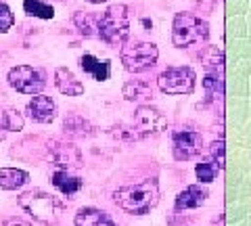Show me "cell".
<instances>
[{
  "instance_id": "6da1fadb",
  "label": "cell",
  "mask_w": 251,
  "mask_h": 226,
  "mask_svg": "<svg viewBox=\"0 0 251 226\" xmlns=\"http://www.w3.org/2000/svg\"><path fill=\"white\" fill-rule=\"evenodd\" d=\"M113 203L126 214L145 216L159 203V184L155 178H147L143 182L122 186L113 191Z\"/></svg>"
},
{
  "instance_id": "2e32d148",
  "label": "cell",
  "mask_w": 251,
  "mask_h": 226,
  "mask_svg": "<svg viewBox=\"0 0 251 226\" xmlns=\"http://www.w3.org/2000/svg\"><path fill=\"white\" fill-rule=\"evenodd\" d=\"M50 182L54 184V189H57L61 195H65L69 199H74V195L80 193L82 186H84L82 178L72 176L69 172H65V170H57V172L50 176Z\"/></svg>"
},
{
  "instance_id": "4316f807",
  "label": "cell",
  "mask_w": 251,
  "mask_h": 226,
  "mask_svg": "<svg viewBox=\"0 0 251 226\" xmlns=\"http://www.w3.org/2000/svg\"><path fill=\"white\" fill-rule=\"evenodd\" d=\"M211 157H214V163L218 170L224 168V140L218 138L211 143Z\"/></svg>"
},
{
  "instance_id": "277c9868",
  "label": "cell",
  "mask_w": 251,
  "mask_h": 226,
  "mask_svg": "<svg viewBox=\"0 0 251 226\" xmlns=\"http://www.w3.org/2000/svg\"><path fill=\"white\" fill-rule=\"evenodd\" d=\"M209 38V25L205 19L193 13H176L172 23V42L176 49H188L193 44H203Z\"/></svg>"
},
{
  "instance_id": "ffe728a7",
  "label": "cell",
  "mask_w": 251,
  "mask_h": 226,
  "mask_svg": "<svg viewBox=\"0 0 251 226\" xmlns=\"http://www.w3.org/2000/svg\"><path fill=\"white\" fill-rule=\"evenodd\" d=\"M203 67L207 69L209 74H222L224 69V52L220 46H205L199 54Z\"/></svg>"
},
{
  "instance_id": "4fadbf2b",
  "label": "cell",
  "mask_w": 251,
  "mask_h": 226,
  "mask_svg": "<svg viewBox=\"0 0 251 226\" xmlns=\"http://www.w3.org/2000/svg\"><path fill=\"white\" fill-rule=\"evenodd\" d=\"M54 86H57L61 95H67V97L84 95V84L67 67H57V72H54Z\"/></svg>"
},
{
  "instance_id": "3957f363",
  "label": "cell",
  "mask_w": 251,
  "mask_h": 226,
  "mask_svg": "<svg viewBox=\"0 0 251 226\" xmlns=\"http://www.w3.org/2000/svg\"><path fill=\"white\" fill-rule=\"evenodd\" d=\"M97 36L109 46H122L130 36V13L126 4H111L99 15Z\"/></svg>"
},
{
  "instance_id": "cb8c5ba5",
  "label": "cell",
  "mask_w": 251,
  "mask_h": 226,
  "mask_svg": "<svg viewBox=\"0 0 251 226\" xmlns=\"http://www.w3.org/2000/svg\"><path fill=\"white\" fill-rule=\"evenodd\" d=\"M203 88H205V99H207V103L220 99V97H222V92H224L222 74H207L205 80H203Z\"/></svg>"
},
{
  "instance_id": "f546056e",
  "label": "cell",
  "mask_w": 251,
  "mask_h": 226,
  "mask_svg": "<svg viewBox=\"0 0 251 226\" xmlns=\"http://www.w3.org/2000/svg\"><path fill=\"white\" fill-rule=\"evenodd\" d=\"M86 2H90V4H100V2H107V0H86Z\"/></svg>"
},
{
  "instance_id": "52a82bcc",
  "label": "cell",
  "mask_w": 251,
  "mask_h": 226,
  "mask_svg": "<svg viewBox=\"0 0 251 226\" xmlns=\"http://www.w3.org/2000/svg\"><path fill=\"white\" fill-rule=\"evenodd\" d=\"M166 128H168V118L159 109L151 105H138V109L134 111V122H132V130H134L136 138L161 134Z\"/></svg>"
},
{
  "instance_id": "d4e9b609",
  "label": "cell",
  "mask_w": 251,
  "mask_h": 226,
  "mask_svg": "<svg viewBox=\"0 0 251 226\" xmlns=\"http://www.w3.org/2000/svg\"><path fill=\"white\" fill-rule=\"evenodd\" d=\"M195 174H197L199 182L209 184V182H214V180H216L218 168H216V163H214V161H199L197 166H195Z\"/></svg>"
},
{
  "instance_id": "30bf717a",
  "label": "cell",
  "mask_w": 251,
  "mask_h": 226,
  "mask_svg": "<svg viewBox=\"0 0 251 226\" xmlns=\"http://www.w3.org/2000/svg\"><path fill=\"white\" fill-rule=\"evenodd\" d=\"M49 153L52 161L59 166V170H77L84 166L82 159V151L77 149L74 143H67V140H50L49 143Z\"/></svg>"
},
{
  "instance_id": "7a4b0ae2",
  "label": "cell",
  "mask_w": 251,
  "mask_h": 226,
  "mask_svg": "<svg viewBox=\"0 0 251 226\" xmlns=\"http://www.w3.org/2000/svg\"><path fill=\"white\" fill-rule=\"evenodd\" d=\"M17 203L25 214H29L38 224L42 226H57L61 220V214L65 209V203L61 199H57L54 195L40 191V189H31L21 193L17 197Z\"/></svg>"
},
{
  "instance_id": "603a6c76",
  "label": "cell",
  "mask_w": 251,
  "mask_h": 226,
  "mask_svg": "<svg viewBox=\"0 0 251 226\" xmlns=\"http://www.w3.org/2000/svg\"><path fill=\"white\" fill-rule=\"evenodd\" d=\"M23 11H25L29 17H38V19H52L54 11L49 2L44 0H23Z\"/></svg>"
},
{
  "instance_id": "7402d4cb",
  "label": "cell",
  "mask_w": 251,
  "mask_h": 226,
  "mask_svg": "<svg viewBox=\"0 0 251 226\" xmlns=\"http://www.w3.org/2000/svg\"><path fill=\"white\" fill-rule=\"evenodd\" d=\"M97 19H99V15H90V13H84V11L74 13V25L77 27V32L86 38L97 36Z\"/></svg>"
},
{
  "instance_id": "ac0fdd59",
  "label": "cell",
  "mask_w": 251,
  "mask_h": 226,
  "mask_svg": "<svg viewBox=\"0 0 251 226\" xmlns=\"http://www.w3.org/2000/svg\"><path fill=\"white\" fill-rule=\"evenodd\" d=\"M63 130H65L67 136H74V138H88L94 134V128L88 120H84L82 115L72 113L67 115L65 122H63Z\"/></svg>"
},
{
  "instance_id": "5bb4252c",
  "label": "cell",
  "mask_w": 251,
  "mask_h": 226,
  "mask_svg": "<svg viewBox=\"0 0 251 226\" xmlns=\"http://www.w3.org/2000/svg\"><path fill=\"white\" fill-rule=\"evenodd\" d=\"M74 224L75 226H117L111 216H109L107 212H103V209H97V207L77 209V214L74 218Z\"/></svg>"
},
{
  "instance_id": "9c48e42d",
  "label": "cell",
  "mask_w": 251,
  "mask_h": 226,
  "mask_svg": "<svg viewBox=\"0 0 251 226\" xmlns=\"http://www.w3.org/2000/svg\"><path fill=\"white\" fill-rule=\"evenodd\" d=\"M203 149V136L201 132L195 130H176L172 134V151H174V159L186 161L197 157Z\"/></svg>"
},
{
  "instance_id": "9a60e30c",
  "label": "cell",
  "mask_w": 251,
  "mask_h": 226,
  "mask_svg": "<svg viewBox=\"0 0 251 226\" xmlns=\"http://www.w3.org/2000/svg\"><path fill=\"white\" fill-rule=\"evenodd\" d=\"M122 95L126 100H132V103H138V105H149L153 97V86L145 80H132L124 86Z\"/></svg>"
},
{
  "instance_id": "d6986e66",
  "label": "cell",
  "mask_w": 251,
  "mask_h": 226,
  "mask_svg": "<svg viewBox=\"0 0 251 226\" xmlns=\"http://www.w3.org/2000/svg\"><path fill=\"white\" fill-rule=\"evenodd\" d=\"M29 180L25 170L17 168H0V189L2 191H17Z\"/></svg>"
},
{
  "instance_id": "44dd1931",
  "label": "cell",
  "mask_w": 251,
  "mask_h": 226,
  "mask_svg": "<svg viewBox=\"0 0 251 226\" xmlns=\"http://www.w3.org/2000/svg\"><path fill=\"white\" fill-rule=\"evenodd\" d=\"M25 126L23 115L13 107H0V130L2 132H19Z\"/></svg>"
},
{
  "instance_id": "8fae6325",
  "label": "cell",
  "mask_w": 251,
  "mask_h": 226,
  "mask_svg": "<svg viewBox=\"0 0 251 226\" xmlns=\"http://www.w3.org/2000/svg\"><path fill=\"white\" fill-rule=\"evenodd\" d=\"M25 113L38 124H50L54 120V115H57V105H54V100L50 97L34 95V99L25 107Z\"/></svg>"
},
{
  "instance_id": "ba28073f",
  "label": "cell",
  "mask_w": 251,
  "mask_h": 226,
  "mask_svg": "<svg viewBox=\"0 0 251 226\" xmlns=\"http://www.w3.org/2000/svg\"><path fill=\"white\" fill-rule=\"evenodd\" d=\"M11 86L21 92V95H40L46 86V80H44V74L36 67H29V65H17L13 67L9 75H6Z\"/></svg>"
},
{
  "instance_id": "5b68a950",
  "label": "cell",
  "mask_w": 251,
  "mask_h": 226,
  "mask_svg": "<svg viewBox=\"0 0 251 226\" xmlns=\"http://www.w3.org/2000/svg\"><path fill=\"white\" fill-rule=\"evenodd\" d=\"M157 59H159V50L153 42H136L122 49V63L130 74H143L155 67Z\"/></svg>"
},
{
  "instance_id": "83f0119b",
  "label": "cell",
  "mask_w": 251,
  "mask_h": 226,
  "mask_svg": "<svg viewBox=\"0 0 251 226\" xmlns=\"http://www.w3.org/2000/svg\"><path fill=\"white\" fill-rule=\"evenodd\" d=\"M111 134L115 136V138H122V140H138L136 138V134H134V130L132 128H124V126H113V130H111Z\"/></svg>"
},
{
  "instance_id": "e0dca14e",
  "label": "cell",
  "mask_w": 251,
  "mask_h": 226,
  "mask_svg": "<svg viewBox=\"0 0 251 226\" xmlns=\"http://www.w3.org/2000/svg\"><path fill=\"white\" fill-rule=\"evenodd\" d=\"M80 67L84 69V74L92 75L97 82H107L109 75H111V63L107 59L105 61L97 59L94 54H84L80 59Z\"/></svg>"
},
{
  "instance_id": "484cf974",
  "label": "cell",
  "mask_w": 251,
  "mask_h": 226,
  "mask_svg": "<svg viewBox=\"0 0 251 226\" xmlns=\"http://www.w3.org/2000/svg\"><path fill=\"white\" fill-rule=\"evenodd\" d=\"M13 23H15V15L11 11V6L0 0V32L2 34L9 32V29L13 27Z\"/></svg>"
},
{
  "instance_id": "7c38bea8",
  "label": "cell",
  "mask_w": 251,
  "mask_h": 226,
  "mask_svg": "<svg viewBox=\"0 0 251 226\" xmlns=\"http://www.w3.org/2000/svg\"><path fill=\"white\" fill-rule=\"evenodd\" d=\"M207 199V191L203 189L201 184H191L186 186L184 191L178 193V197L174 201V207L176 212H186V209H197L205 203Z\"/></svg>"
},
{
  "instance_id": "f1b7e54d",
  "label": "cell",
  "mask_w": 251,
  "mask_h": 226,
  "mask_svg": "<svg viewBox=\"0 0 251 226\" xmlns=\"http://www.w3.org/2000/svg\"><path fill=\"white\" fill-rule=\"evenodd\" d=\"M2 226H31V224H29V222H25L23 218L13 216V218H6V220L2 222Z\"/></svg>"
},
{
  "instance_id": "8992f818",
  "label": "cell",
  "mask_w": 251,
  "mask_h": 226,
  "mask_svg": "<svg viewBox=\"0 0 251 226\" xmlns=\"http://www.w3.org/2000/svg\"><path fill=\"white\" fill-rule=\"evenodd\" d=\"M197 84V74L191 67H168L157 77L163 95H191Z\"/></svg>"
}]
</instances>
